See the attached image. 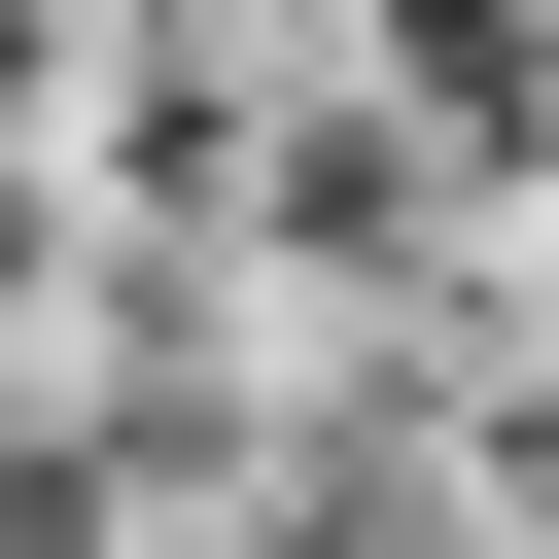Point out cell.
Segmentation results:
<instances>
[{
	"label": "cell",
	"mask_w": 559,
	"mask_h": 559,
	"mask_svg": "<svg viewBox=\"0 0 559 559\" xmlns=\"http://www.w3.org/2000/svg\"><path fill=\"white\" fill-rule=\"evenodd\" d=\"M35 245H70V210H35V140H0V314H35Z\"/></svg>",
	"instance_id": "cell-1"
}]
</instances>
